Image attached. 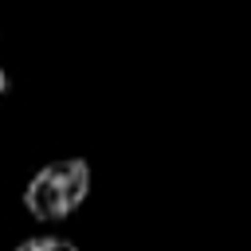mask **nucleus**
<instances>
[{"mask_svg":"<svg viewBox=\"0 0 251 251\" xmlns=\"http://www.w3.org/2000/svg\"><path fill=\"white\" fill-rule=\"evenodd\" d=\"M12 251H78V243H75V239H67V235L43 231V235H27V239H20Z\"/></svg>","mask_w":251,"mask_h":251,"instance_id":"f03ea898","label":"nucleus"},{"mask_svg":"<svg viewBox=\"0 0 251 251\" xmlns=\"http://www.w3.org/2000/svg\"><path fill=\"white\" fill-rule=\"evenodd\" d=\"M8 86H12V78H8V71H4V67H0V98H4V94H8Z\"/></svg>","mask_w":251,"mask_h":251,"instance_id":"7ed1b4c3","label":"nucleus"},{"mask_svg":"<svg viewBox=\"0 0 251 251\" xmlns=\"http://www.w3.org/2000/svg\"><path fill=\"white\" fill-rule=\"evenodd\" d=\"M94 188V169L82 157H59L35 169L24 184V208L39 224H59L75 216Z\"/></svg>","mask_w":251,"mask_h":251,"instance_id":"f257e3e1","label":"nucleus"}]
</instances>
